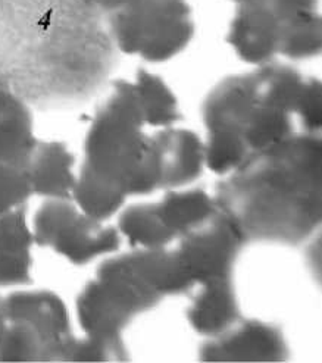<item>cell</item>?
Instances as JSON below:
<instances>
[{"label":"cell","mask_w":322,"mask_h":363,"mask_svg":"<svg viewBox=\"0 0 322 363\" xmlns=\"http://www.w3.org/2000/svg\"><path fill=\"white\" fill-rule=\"evenodd\" d=\"M116 50L106 16L86 0H0V84L28 105L89 99Z\"/></svg>","instance_id":"6da1fadb"},{"label":"cell","mask_w":322,"mask_h":363,"mask_svg":"<svg viewBox=\"0 0 322 363\" xmlns=\"http://www.w3.org/2000/svg\"><path fill=\"white\" fill-rule=\"evenodd\" d=\"M219 181L213 201L243 243L300 245L321 224V138L297 133L250 153Z\"/></svg>","instance_id":"7a4b0ae2"},{"label":"cell","mask_w":322,"mask_h":363,"mask_svg":"<svg viewBox=\"0 0 322 363\" xmlns=\"http://www.w3.org/2000/svg\"><path fill=\"white\" fill-rule=\"evenodd\" d=\"M305 77L283 64L227 77L204 104L205 165L226 175L253 152L301 133L297 118Z\"/></svg>","instance_id":"3957f363"},{"label":"cell","mask_w":322,"mask_h":363,"mask_svg":"<svg viewBox=\"0 0 322 363\" xmlns=\"http://www.w3.org/2000/svg\"><path fill=\"white\" fill-rule=\"evenodd\" d=\"M145 127L134 83L116 79L90 123L82 168L127 196L160 190L156 140Z\"/></svg>","instance_id":"277c9868"},{"label":"cell","mask_w":322,"mask_h":363,"mask_svg":"<svg viewBox=\"0 0 322 363\" xmlns=\"http://www.w3.org/2000/svg\"><path fill=\"white\" fill-rule=\"evenodd\" d=\"M164 297L133 249L100 264L77 298V319L86 337L124 345L123 333L133 319Z\"/></svg>","instance_id":"5b68a950"},{"label":"cell","mask_w":322,"mask_h":363,"mask_svg":"<svg viewBox=\"0 0 322 363\" xmlns=\"http://www.w3.org/2000/svg\"><path fill=\"white\" fill-rule=\"evenodd\" d=\"M106 19L116 49L148 62H167L194 35L187 0H131Z\"/></svg>","instance_id":"8992f818"},{"label":"cell","mask_w":322,"mask_h":363,"mask_svg":"<svg viewBox=\"0 0 322 363\" xmlns=\"http://www.w3.org/2000/svg\"><path fill=\"white\" fill-rule=\"evenodd\" d=\"M31 228L37 246L78 267L112 255L121 246L118 228L89 216L72 200H46L37 209Z\"/></svg>","instance_id":"52a82bcc"},{"label":"cell","mask_w":322,"mask_h":363,"mask_svg":"<svg viewBox=\"0 0 322 363\" xmlns=\"http://www.w3.org/2000/svg\"><path fill=\"white\" fill-rule=\"evenodd\" d=\"M177 241L174 255L194 287L211 278L233 277L240 249L245 245L228 218L218 209Z\"/></svg>","instance_id":"ba28073f"},{"label":"cell","mask_w":322,"mask_h":363,"mask_svg":"<svg viewBox=\"0 0 322 363\" xmlns=\"http://www.w3.org/2000/svg\"><path fill=\"white\" fill-rule=\"evenodd\" d=\"M4 319L23 324L40 342L45 362L65 360L75 338L67 305L49 290L15 291L4 297Z\"/></svg>","instance_id":"9c48e42d"},{"label":"cell","mask_w":322,"mask_h":363,"mask_svg":"<svg viewBox=\"0 0 322 363\" xmlns=\"http://www.w3.org/2000/svg\"><path fill=\"white\" fill-rule=\"evenodd\" d=\"M289 349L283 331L257 319L240 318L200 349L205 362H279Z\"/></svg>","instance_id":"30bf717a"},{"label":"cell","mask_w":322,"mask_h":363,"mask_svg":"<svg viewBox=\"0 0 322 363\" xmlns=\"http://www.w3.org/2000/svg\"><path fill=\"white\" fill-rule=\"evenodd\" d=\"M227 40L245 62L265 65L279 55L281 24L264 0L235 5Z\"/></svg>","instance_id":"8fae6325"},{"label":"cell","mask_w":322,"mask_h":363,"mask_svg":"<svg viewBox=\"0 0 322 363\" xmlns=\"http://www.w3.org/2000/svg\"><path fill=\"white\" fill-rule=\"evenodd\" d=\"M155 134L162 183L160 190L183 189L202 175L205 165V143L190 130L167 127Z\"/></svg>","instance_id":"7c38bea8"},{"label":"cell","mask_w":322,"mask_h":363,"mask_svg":"<svg viewBox=\"0 0 322 363\" xmlns=\"http://www.w3.org/2000/svg\"><path fill=\"white\" fill-rule=\"evenodd\" d=\"M74 165L75 156L62 141L38 140L26 167L33 194L46 200H72Z\"/></svg>","instance_id":"4fadbf2b"},{"label":"cell","mask_w":322,"mask_h":363,"mask_svg":"<svg viewBox=\"0 0 322 363\" xmlns=\"http://www.w3.org/2000/svg\"><path fill=\"white\" fill-rule=\"evenodd\" d=\"M27 203L0 215V287L33 282V228Z\"/></svg>","instance_id":"5bb4252c"},{"label":"cell","mask_w":322,"mask_h":363,"mask_svg":"<svg viewBox=\"0 0 322 363\" xmlns=\"http://www.w3.org/2000/svg\"><path fill=\"white\" fill-rule=\"evenodd\" d=\"M187 309L191 328L206 338L230 328L241 318L233 277H216L200 282Z\"/></svg>","instance_id":"9a60e30c"},{"label":"cell","mask_w":322,"mask_h":363,"mask_svg":"<svg viewBox=\"0 0 322 363\" xmlns=\"http://www.w3.org/2000/svg\"><path fill=\"white\" fill-rule=\"evenodd\" d=\"M37 141L30 105L0 84V162L26 168Z\"/></svg>","instance_id":"2e32d148"},{"label":"cell","mask_w":322,"mask_h":363,"mask_svg":"<svg viewBox=\"0 0 322 363\" xmlns=\"http://www.w3.org/2000/svg\"><path fill=\"white\" fill-rule=\"evenodd\" d=\"M133 83L148 127L159 130L178 123L181 119L178 100L162 78L138 69Z\"/></svg>","instance_id":"e0dca14e"},{"label":"cell","mask_w":322,"mask_h":363,"mask_svg":"<svg viewBox=\"0 0 322 363\" xmlns=\"http://www.w3.org/2000/svg\"><path fill=\"white\" fill-rule=\"evenodd\" d=\"M127 194L82 168L77 174L72 201L89 216L105 220L123 209Z\"/></svg>","instance_id":"ac0fdd59"},{"label":"cell","mask_w":322,"mask_h":363,"mask_svg":"<svg viewBox=\"0 0 322 363\" xmlns=\"http://www.w3.org/2000/svg\"><path fill=\"white\" fill-rule=\"evenodd\" d=\"M31 196L27 168L0 162V215L26 205Z\"/></svg>","instance_id":"d6986e66"},{"label":"cell","mask_w":322,"mask_h":363,"mask_svg":"<svg viewBox=\"0 0 322 363\" xmlns=\"http://www.w3.org/2000/svg\"><path fill=\"white\" fill-rule=\"evenodd\" d=\"M127 354L126 345L84 335L74 338L65 362H113L124 360Z\"/></svg>","instance_id":"ffe728a7"},{"label":"cell","mask_w":322,"mask_h":363,"mask_svg":"<svg viewBox=\"0 0 322 363\" xmlns=\"http://www.w3.org/2000/svg\"><path fill=\"white\" fill-rule=\"evenodd\" d=\"M297 118L301 133L316 134L321 128V83L316 78H305L299 97Z\"/></svg>","instance_id":"44dd1931"},{"label":"cell","mask_w":322,"mask_h":363,"mask_svg":"<svg viewBox=\"0 0 322 363\" xmlns=\"http://www.w3.org/2000/svg\"><path fill=\"white\" fill-rule=\"evenodd\" d=\"M86 2L100 13L108 16L119 11L121 8H124L128 2H131V0H86Z\"/></svg>","instance_id":"7402d4cb"},{"label":"cell","mask_w":322,"mask_h":363,"mask_svg":"<svg viewBox=\"0 0 322 363\" xmlns=\"http://www.w3.org/2000/svg\"><path fill=\"white\" fill-rule=\"evenodd\" d=\"M4 328V297H0V334Z\"/></svg>","instance_id":"603a6c76"}]
</instances>
